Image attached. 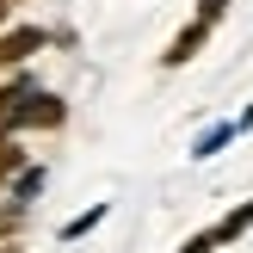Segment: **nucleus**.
<instances>
[{
  "label": "nucleus",
  "mask_w": 253,
  "mask_h": 253,
  "mask_svg": "<svg viewBox=\"0 0 253 253\" xmlns=\"http://www.w3.org/2000/svg\"><path fill=\"white\" fill-rule=\"evenodd\" d=\"M62 118H68V105H62L56 93H25V99H12V130H56Z\"/></svg>",
  "instance_id": "obj_1"
},
{
  "label": "nucleus",
  "mask_w": 253,
  "mask_h": 253,
  "mask_svg": "<svg viewBox=\"0 0 253 253\" xmlns=\"http://www.w3.org/2000/svg\"><path fill=\"white\" fill-rule=\"evenodd\" d=\"M31 49H43V31H37V25H19V31H6V37H0V68L25 62Z\"/></svg>",
  "instance_id": "obj_2"
},
{
  "label": "nucleus",
  "mask_w": 253,
  "mask_h": 253,
  "mask_svg": "<svg viewBox=\"0 0 253 253\" xmlns=\"http://www.w3.org/2000/svg\"><path fill=\"white\" fill-rule=\"evenodd\" d=\"M204 37H210V25H204V19H192V25H185V31H179V37L167 43V68H179V62H192L198 49H204Z\"/></svg>",
  "instance_id": "obj_3"
},
{
  "label": "nucleus",
  "mask_w": 253,
  "mask_h": 253,
  "mask_svg": "<svg viewBox=\"0 0 253 253\" xmlns=\"http://www.w3.org/2000/svg\"><path fill=\"white\" fill-rule=\"evenodd\" d=\"M222 6H229V0H204V6H198V19H204V25H216V19H222Z\"/></svg>",
  "instance_id": "obj_4"
},
{
  "label": "nucleus",
  "mask_w": 253,
  "mask_h": 253,
  "mask_svg": "<svg viewBox=\"0 0 253 253\" xmlns=\"http://www.w3.org/2000/svg\"><path fill=\"white\" fill-rule=\"evenodd\" d=\"M0 19H6V0H0Z\"/></svg>",
  "instance_id": "obj_5"
}]
</instances>
